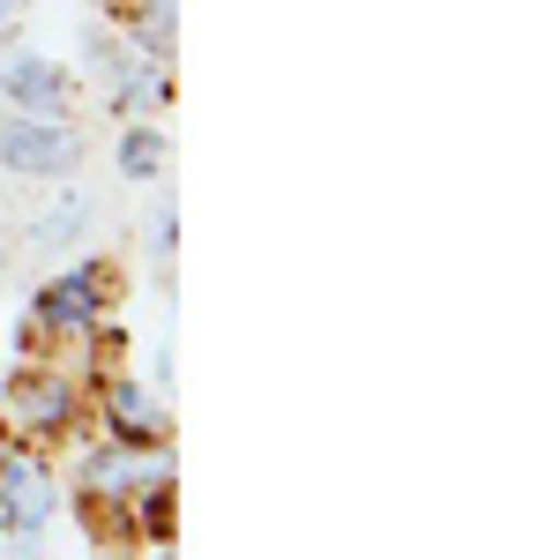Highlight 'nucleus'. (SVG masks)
<instances>
[{
	"label": "nucleus",
	"mask_w": 560,
	"mask_h": 560,
	"mask_svg": "<svg viewBox=\"0 0 560 560\" xmlns=\"http://www.w3.org/2000/svg\"><path fill=\"white\" fill-rule=\"evenodd\" d=\"M75 158H83V142L68 128H52V113L45 120H0V165L8 173H75Z\"/></svg>",
	"instance_id": "f257e3e1"
},
{
	"label": "nucleus",
	"mask_w": 560,
	"mask_h": 560,
	"mask_svg": "<svg viewBox=\"0 0 560 560\" xmlns=\"http://www.w3.org/2000/svg\"><path fill=\"white\" fill-rule=\"evenodd\" d=\"M52 516V486L31 464H0V523L8 530H38Z\"/></svg>",
	"instance_id": "f03ea898"
},
{
	"label": "nucleus",
	"mask_w": 560,
	"mask_h": 560,
	"mask_svg": "<svg viewBox=\"0 0 560 560\" xmlns=\"http://www.w3.org/2000/svg\"><path fill=\"white\" fill-rule=\"evenodd\" d=\"M38 314H45V322H60V329L97 322V269H75V277L45 284V292H38Z\"/></svg>",
	"instance_id": "7ed1b4c3"
},
{
	"label": "nucleus",
	"mask_w": 560,
	"mask_h": 560,
	"mask_svg": "<svg viewBox=\"0 0 560 560\" xmlns=\"http://www.w3.org/2000/svg\"><path fill=\"white\" fill-rule=\"evenodd\" d=\"M8 97H15L23 113H60L68 75H60L52 60H15V68H8Z\"/></svg>",
	"instance_id": "20e7f679"
},
{
	"label": "nucleus",
	"mask_w": 560,
	"mask_h": 560,
	"mask_svg": "<svg viewBox=\"0 0 560 560\" xmlns=\"http://www.w3.org/2000/svg\"><path fill=\"white\" fill-rule=\"evenodd\" d=\"M83 202H75V195H68V202H60V210H45L38 217V240H45V247H68V240H75V232H83Z\"/></svg>",
	"instance_id": "39448f33"
},
{
	"label": "nucleus",
	"mask_w": 560,
	"mask_h": 560,
	"mask_svg": "<svg viewBox=\"0 0 560 560\" xmlns=\"http://www.w3.org/2000/svg\"><path fill=\"white\" fill-rule=\"evenodd\" d=\"M173 8H179V0H150V8H142V45H150V52L173 45Z\"/></svg>",
	"instance_id": "423d86ee"
},
{
	"label": "nucleus",
	"mask_w": 560,
	"mask_h": 560,
	"mask_svg": "<svg viewBox=\"0 0 560 560\" xmlns=\"http://www.w3.org/2000/svg\"><path fill=\"white\" fill-rule=\"evenodd\" d=\"M150 142H158V135H135V142H128V173H150V165H158V150H150Z\"/></svg>",
	"instance_id": "0eeeda50"
}]
</instances>
